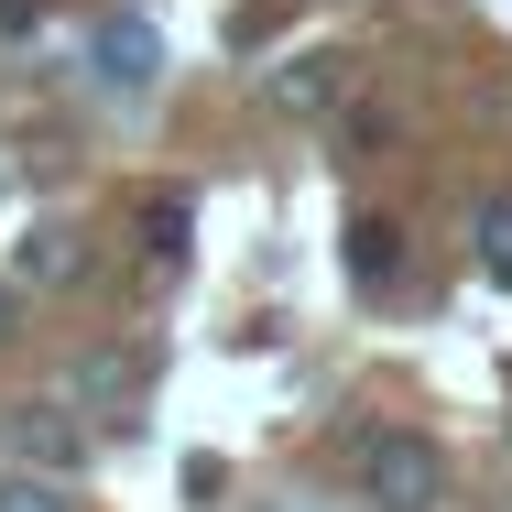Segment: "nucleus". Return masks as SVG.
Here are the masks:
<instances>
[{
	"mask_svg": "<svg viewBox=\"0 0 512 512\" xmlns=\"http://www.w3.org/2000/svg\"><path fill=\"white\" fill-rule=\"evenodd\" d=\"M0 447H11L22 469H44V480H55V469H77V458H88V414L66 404V393H33V404L0 414Z\"/></svg>",
	"mask_w": 512,
	"mask_h": 512,
	"instance_id": "obj_2",
	"label": "nucleus"
},
{
	"mask_svg": "<svg viewBox=\"0 0 512 512\" xmlns=\"http://www.w3.org/2000/svg\"><path fill=\"white\" fill-rule=\"evenodd\" d=\"M327 88H338V66H327V55H316V66H284V109H295V120H316Z\"/></svg>",
	"mask_w": 512,
	"mask_h": 512,
	"instance_id": "obj_9",
	"label": "nucleus"
},
{
	"mask_svg": "<svg viewBox=\"0 0 512 512\" xmlns=\"http://www.w3.org/2000/svg\"><path fill=\"white\" fill-rule=\"evenodd\" d=\"M11 327H22V306H11V284H0V349H11Z\"/></svg>",
	"mask_w": 512,
	"mask_h": 512,
	"instance_id": "obj_10",
	"label": "nucleus"
},
{
	"mask_svg": "<svg viewBox=\"0 0 512 512\" xmlns=\"http://www.w3.org/2000/svg\"><path fill=\"white\" fill-rule=\"evenodd\" d=\"M0 512H66V491L44 469H0Z\"/></svg>",
	"mask_w": 512,
	"mask_h": 512,
	"instance_id": "obj_8",
	"label": "nucleus"
},
{
	"mask_svg": "<svg viewBox=\"0 0 512 512\" xmlns=\"http://www.w3.org/2000/svg\"><path fill=\"white\" fill-rule=\"evenodd\" d=\"M88 77L120 88V99H142V88L164 77V33H153L142 11H99V33H88Z\"/></svg>",
	"mask_w": 512,
	"mask_h": 512,
	"instance_id": "obj_3",
	"label": "nucleus"
},
{
	"mask_svg": "<svg viewBox=\"0 0 512 512\" xmlns=\"http://www.w3.org/2000/svg\"><path fill=\"white\" fill-rule=\"evenodd\" d=\"M469 251H480V273H491V284H512V186H491V197H480Z\"/></svg>",
	"mask_w": 512,
	"mask_h": 512,
	"instance_id": "obj_5",
	"label": "nucleus"
},
{
	"mask_svg": "<svg viewBox=\"0 0 512 512\" xmlns=\"http://www.w3.org/2000/svg\"><path fill=\"white\" fill-rule=\"evenodd\" d=\"M393 262H404V229L393 218H349V273L360 284H393Z\"/></svg>",
	"mask_w": 512,
	"mask_h": 512,
	"instance_id": "obj_6",
	"label": "nucleus"
},
{
	"mask_svg": "<svg viewBox=\"0 0 512 512\" xmlns=\"http://www.w3.org/2000/svg\"><path fill=\"white\" fill-rule=\"evenodd\" d=\"M360 502H371V512H436V502H447L436 436H404V425L360 436Z\"/></svg>",
	"mask_w": 512,
	"mask_h": 512,
	"instance_id": "obj_1",
	"label": "nucleus"
},
{
	"mask_svg": "<svg viewBox=\"0 0 512 512\" xmlns=\"http://www.w3.org/2000/svg\"><path fill=\"white\" fill-rule=\"evenodd\" d=\"M142 262H153V273L186 262V197H153V207H142Z\"/></svg>",
	"mask_w": 512,
	"mask_h": 512,
	"instance_id": "obj_7",
	"label": "nucleus"
},
{
	"mask_svg": "<svg viewBox=\"0 0 512 512\" xmlns=\"http://www.w3.org/2000/svg\"><path fill=\"white\" fill-rule=\"evenodd\" d=\"M77 251H88V240H77L66 218H44V229H22V284H77Z\"/></svg>",
	"mask_w": 512,
	"mask_h": 512,
	"instance_id": "obj_4",
	"label": "nucleus"
}]
</instances>
